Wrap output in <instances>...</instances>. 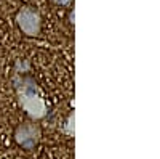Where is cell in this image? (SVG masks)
<instances>
[{"mask_svg":"<svg viewBox=\"0 0 160 159\" xmlns=\"http://www.w3.org/2000/svg\"><path fill=\"white\" fill-rule=\"evenodd\" d=\"M15 88L21 108L32 119H42L47 116V104L37 87V82L31 76H16Z\"/></svg>","mask_w":160,"mask_h":159,"instance_id":"cell-1","label":"cell"},{"mask_svg":"<svg viewBox=\"0 0 160 159\" xmlns=\"http://www.w3.org/2000/svg\"><path fill=\"white\" fill-rule=\"evenodd\" d=\"M16 23L19 29L29 37H35L40 34V28H42V18L40 13L32 8V7H22L18 15H16Z\"/></svg>","mask_w":160,"mask_h":159,"instance_id":"cell-2","label":"cell"},{"mask_svg":"<svg viewBox=\"0 0 160 159\" xmlns=\"http://www.w3.org/2000/svg\"><path fill=\"white\" fill-rule=\"evenodd\" d=\"M40 129L35 124L31 122H24L21 125H18L16 132H15V140L19 146H22L24 150H34L37 146V143L40 140Z\"/></svg>","mask_w":160,"mask_h":159,"instance_id":"cell-3","label":"cell"},{"mask_svg":"<svg viewBox=\"0 0 160 159\" xmlns=\"http://www.w3.org/2000/svg\"><path fill=\"white\" fill-rule=\"evenodd\" d=\"M64 132H66V134H68L69 137H74V134H75V130H74V113H72V114L69 116L68 122H66Z\"/></svg>","mask_w":160,"mask_h":159,"instance_id":"cell-4","label":"cell"},{"mask_svg":"<svg viewBox=\"0 0 160 159\" xmlns=\"http://www.w3.org/2000/svg\"><path fill=\"white\" fill-rule=\"evenodd\" d=\"M51 2H55L56 5H62V7H69L72 3V0H51Z\"/></svg>","mask_w":160,"mask_h":159,"instance_id":"cell-5","label":"cell"},{"mask_svg":"<svg viewBox=\"0 0 160 159\" xmlns=\"http://www.w3.org/2000/svg\"><path fill=\"white\" fill-rule=\"evenodd\" d=\"M69 19H71V23H72V24L75 23V15H74V11H71V15H69Z\"/></svg>","mask_w":160,"mask_h":159,"instance_id":"cell-6","label":"cell"}]
</instances>
